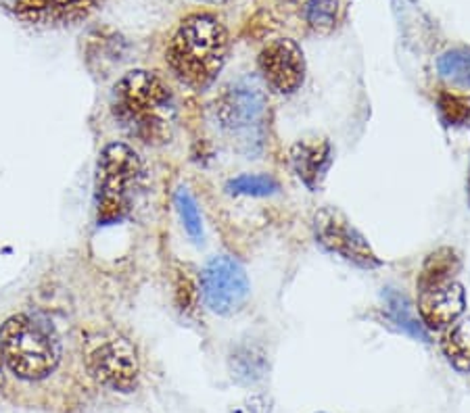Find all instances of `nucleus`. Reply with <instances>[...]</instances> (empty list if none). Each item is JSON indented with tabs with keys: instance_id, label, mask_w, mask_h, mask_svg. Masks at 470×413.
Returning <instances> with one entry per match:
<instances>
[{
	"instance_id": "f257e3e1",
	"label": "nucleus",
	"mask_w": 470,
	"mask_h": 413,
	"mask_svg": "<svg viewBox=\"0 0 470 413\" xmlns=\"http://www.w3.org/2000/svg\"><path fill=\"white\" fill-rule=\"evenodd\" d=\"M111 111L118 124L145 145L170 142L176 105L165 82L146 69H134L113 86Z\"/></svg>"
},
{
	"instance_id": "f03ea898",
	"label": "nucleus",
	"mask_w": 470,
	"mask_h": 413,
	"mask_svg": "<svg viewBox=\"0 0 470 413\" xmlns=\"http://www.w3.org/2000/svg\"><path fill=\"white\" fill-rule=\"evenodd\" d=\"M228 57V31L214 15H191L167 47V63L184 86L208 90Z\"/></svg>"
},
{
	"instance_id": "7ed1b4c3",
	"label": "nucleus",
	"mask_w": 470,
	"mask_h": 413,
	"mask_svg": "<svg viewBox=\"0 0 470 413\" xmlns=\"http://www.w3.org/2000/svg\"><path fill=\"white\" fill-rule=\"evenodd\" d=\"M0 357L23 380H42L57 370L61 343L47 321L19 313L0 326Z\"/></svg>"
},
{
	"instance_id": "20e7f679",
	"label": "nucleus",
	"mask_w": 470,
	"mask_h": 413,
	"mask_svg": "<svg viewBox=\"0 0 470 413\" xmlns=\"http://www.w3.org/2000/svg\"><path fill=\"white\" fill-rule=\"evenodd\" d=\"M143 163L132 146L124 142H111L102 148L96 163L94 205L99 225H111L124 219L132 209Z\"/></svg>"
},
{
	"instance_id": "39448f33",
	"label": "nucleus",
	"mask_w": 470,
	"mask_h": 413,
	"mask_svg": "<svg viewBox=\"0 0 470 413\" xmlns=\"http://www.w3.org/2000/svg\"><path fill=\"white\" fill-rule=\"evenodd\" d=\"M216 118L241 151L247 154L262 151L266 138L268 96L253 77H243L222 90L216 101Z\"/></svg>"
},
{
	"instance_id": "423d86ee",
	"label": "nucleus",
	"mask_w": 470,
	"mask_h": 413,
	"mask_svg": "<svg viewBox=\"0 0 470 413\" xmlns=\"http://www.w3.org/2000/svg\"><path fill=\"white\" fill-rule=\"evenodd\" d=\"M82 353L90 376L101 386L115 392H132L137 389L140 376L138 351L124 334L115 330L88 334Z\"/></svg>"
},
{
	"instance_id": "0eeeda50",
	"label": "nucleus",
	"mask_w": 470,
	"mask_h": 413,
	"mask_svg": "<svg viewBox=\"0 0 470 413\" xmlns=\"http://www.w3.org/2000/svg\"><path fill=\"white\" fill-rule=\"evenodd\" d=\"M315 242L328 253L343 257L345 261L362 269H377L383 266L378 255L366 241L362 232L334 206H324L314 215Z\"/></svg>"
},
{
	"instance_id": "6e6552de",
	"label": "nucleus",
	"mask_w": 470,
	"mask_h": 413,
	"mask_svg": "<svg viewBox=\"0 0 470 413\" xmlns=\"http://www.w3.org/2000/svg\"><path fill=\"white\" fill-rule=\"evenodd\" d=\"M201 296L209 312L235 315L249 299V277L235 257H214L201 272Z\"/></svg>"
},
{
	"instance_id": "1a4fd4ad",
	"label": "nucleus",
	"mask_w": 470,
	"mask_h": 413,
	"mask_svg": "<svg viewBox=\"0 0 470 413\" xmlns=\"http://www.w3.org/2000/svg\"><path fill=\"white\" fill-rule=\"evenodd\" d=\"M262 77L266 86L276 94H293L306 80L304 50L291 38H276L262 48L260 59Z\"/></svg>"
},
{
	"instance_id": "9d476101",
	"label": "nucleus",
	"mask_w": 470,
	"mask_h": 413,
	"mask_svg": "<svg viewBox=\"0 0 470 413\" xmlns=\"http://www.w3.org/2000/svg\"><path fill=\"white\" fill-rule=\"evenodd\" d=\"M466 309V294L456 280L418 290V313L429 330H443L456 324Z\"/></svg>"
},
{
	"instance_id": "9b49d317",
	"label": "nucleus",
	"mask_w": 470,
	"mask_h": 413,
	"mask_svg": "<svg viewBox=\"0 0 470 413\" xmlns=\"http://www.w3.org/2000/svg\"><path fill=\"white\" fill-rule=\"evenodd\" d=\"M291 165L312 192L320 190L333 165V145L326 138H304L291 148Z\"/></svg>"
},
{
	"instance_id": "f8f14e48",
	"label": "nucleus",
	"mask_w": 470,
	"mask_h": 413,
	"mask_svg": "<svg viewBox=\"0 0 470 413\" xmlns=\"http://www.w3.org/2000/svg\"><path fill=\"white\" fill-rule=\"evenodd\" d=\"M230 378L241 386H255L266 380L270 372L268 353L260 345L247 343L233 348L228 357Z\"/></svg>"
},
{
	"instance_id": "ddd939ff",
	"label": "nucleus",
	"mask_w": 470,
	"mask_h": 413,
	"mask_svg": "<svg viewBox=\"0 0 470 413\" xmlns=\"http://www.w3.org/2000/svg\"><path fill=\"white\" fill-rule=\"evenodd\" d=\"M460 272V257L454 249L443 247L430 253L422 263L421 274H418V290L435 286V284H443L454 280L456 274Z\"/></svg>"
},
{
	"instance_id": "4468645a",
	"label": "nucleus",
	"mask_w": 470,
	"mask_h": 413,
	"mask_svg": "<svg viewBox=\"0 0 470 413\" xmlns=\"http://www.w3.org/2000/svg\"><path fill=\"white\" fill-rule=\"evenodd\" d=\"M443 355L462 373L470 372V318L456 321L441 340Z\"/></svg>"
},
{
	"instance_id": "2eb2a0df",
	"label": "nucleus",
	"mask_w": 470,
	"mask_h": 413,
	"mask_svg": "<svg viewBox=\"0 0 470 413\" xmlns=\"http://www.w3.org/2000/svg\"><path fill=\"white\" fill-rule=\"evenodd\" d=\"M385 303H387V309L391 313V318L395 324L410 334V337L421 338V340H429V332L424 330V326L418 321L414 315V307L408 301V296L397 293V290L387 288L385 290Z\"/></svg>"
},
{
	"instance_id": "dca6fc26",
	"label": "nucleus",
	"mask_w": 470,
	"mask_h": 413,
	"mask_svg": "<svg viewBox=\"0 0 470 413\" xmlns=\"http://www.w3.org/2000/svg\"><path fill=\"white\" fill-rule=\"evenodd\" d=\"M441 77L456 86H470V48H452L437 61Z\"/></svg>"
},
{
	"instance_id": "f3484780",
	"label": "nucleus",
	"mask_w": 470,
	"mask_h": 413,
	"mask_svg": "<svg viewBox=\"0 0 470 413\" xmlns=\"http://www.w3.org/2000/svg\"><path fill=\"white\" fill-rule=\"evenodd\" d=\"M226 190L236 197H272L280 190V186L266 173H244V176L230 180Z\"/></svg>"
},
{
	"instance_id": "a211bd4d",
	"label": "nucleus",
	"mask_w": 470,
	"mask_h": 413,
	"mask_svg": "<svg viewBox=\"0 0 470 413\" xmlns=\"http://www.w3.org/2000/svg\"><path fill=\"white\" fill-rule=\"evenodd\" d=\"M96 6V0H49L47 22L72 25L84 22Z\"/></svg>"
},
{
	"instance_id": "6ab92c4d",
	"label": "nucleus",
	"mask_w": 470,
	"mask_h": 413,
	"mask_svg": "<svg viewBox=\"0 0 470 413\" xmlns=\"http://www.w3.org/2000/svg\"><path fill=\"white\" fill-rule=\"evenodd\" d=\"M173 201H176L178 215L182 219L186 234H189L195 242H203V219H201V213H199L197 201L192 198L191 192L186 189H180L176 192V197H173Z\"/></svg>"
},
{
	"instance_id": "aec40b11",
	"label": "nucleus",
	"mask_w": 470,
	"mask_h": 413,
	"mask_svg": "<svg viewBox=\"0 0 470 413\" xmlns=\"http://www.w3.org/2000/svg\"><path fill=\"white\" fill-rule=\"evenodd\" d=\"M437 111L448 127H460L470 119V99L452 92H441L437 99Z\"/></svg>"
},
{
	"instance_id": "412c9836",
	"label": "nucleus",
	"mask_w": 470,
	"mask_h": 413,
	"mask_svg": "<svg viewBox=\"0 0 470 413\" xmlns=\"http://www.w3.org/2000/svg\"><path fill=\"white\" fill-rule=\"evenodd\" d=\"M339 3L337 0H307L304 17L315 31H331L337 25Z\"/></svg>"
},
{
	"instance_id": "4be33fe9",
	"label": "nucleus",
	"mask_w": 470,
	"mask_h": 413,
	"mask_svg": "<svg viewBox=\"0 0 470 413\" xmlns=\"http://www.w3.org/2000/svg\"><path fill=\"white\" fill-rule=\"evenodd\" d=\"M0 6L23 23H44L49 0H0Z\"/></svg>"
},
{
	"instance_id": "5701e85b",
	"label": "nucleus",
	"mask_w": 470,
	"mask_h": 413,
	"mask_svg": "<svg viewBox=\"0 0 470 413\" xmlns=\"http://www.w3.org/2000/svg\"><path fill=\"white\" fill-rule=\"evenodd\" d=\"M176 299L182 313H191L197 305V290L186 272H180L176 277Z\"/></svg>"
},
{
	"instance_id": "b1692460",
	"label": "nucleus",
	"mask_w": 470,
	"mask_h": 413,
	"mask_svg": "<svg viewBox=\"0 0 470 413\" xmlns=\"http://www.w3.org/2000/svg\"><path fill=\"white\" fill-rule=\"evenodd\" d=\"M270 399L266 395H255L249 399V413H270Z\"/></svg>"
},
{
	"instance_id": "393cba45",
	"label": "nucleus",
	"mask_w": 470,
	"mask_h": 413,
	"mask_svg": "<svg viewBox=\"0 0 470 413\" xmlns=\"http://www.w3.org/2000/svg\"><path fill=\"white\" fill-rule=\"evenodd\" d=\"M4 386V370H3V361H0V389Z\"/></svg>"
},
{
	"instance_id": "a878e982",
	"label": "nucleus",
	"mask_w": 470,
	"mask_h": 413,
	"mask_svg": "<svg viewBox=\"0 0 470 413\" xmlns=\"http://www.w3.org/2000/svg\"><path fill=\"white\" fill-rule=\"evenodd\" d=\"M199 3H209V4H222V3H226V0H199Z\"/></svg>"
},
{
	"instance_id": "bb28decb",
	"label": "nucleus",
	"mask_w": 470,
	"mask_h": 413,
	"mask_svg": "<svg viewBox=\"0 0 470 413\" xmlns=\"http://www.w3.org/2000/svg\"><path fill=\"white\" fill-rule=\"evenodd\" d=\"M468 197H470V173H468Z\"/></svg>"
},
{
	"instance_id": "cd10ccee",
	"label": "nucleus",
	"mask_w": 470,
	"mask_h": 413,
	"mask_svg": "<svg viewBox=\"0 0 470 413\" xmlns=\"http://www.w3.org/2000/svg\"><path fill=\"white\" fill-rule=\"evenodd\" d=\"M320 413H324V411H320Z\"/></svg>"
}]
</instances>
